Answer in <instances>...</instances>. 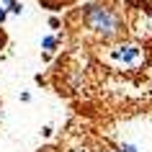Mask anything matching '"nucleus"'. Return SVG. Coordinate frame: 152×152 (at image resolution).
I'll return each mask as SVG.
<instances>
[{
  "instance_id": "3",
  "label": "nucleus",
  "mask_w": 152,
  "mask_h": 152,
  "mask_svg": "<svg viewBox=\"0 0 152 152\" xmlns=\"http://www.w3.org/2000/svg\"><path fill=\"white\" fill-rule=\"evenodd\" d=\"M3 5H5L8 13H13V16H21V13H23V5H21L18 0H3Z\"/></svg>"
},
{
  "instance_id": "8",
  "label": "nucleus",
  "mask_w": 152,
  "mask_h": 152,
  "mask_svg": "<svg viewBox=\"0 0 152 152\" xmlns=\"http://www.w3.org/2000/svg\"><path fill=\"white\" fill-rule=\"evenodd\" d=\"M132 3H139V5H150L152 0H132Z\"/></svg>"
},
{
  "instance_id": "6",
  "label": "nucleus",
  "mask_w": 152,
  "mask_h": 152,
  "mask_svg": "<svg viewBox=\"0 0 152 152\" xmlns=\"http://www.w3.org/2000/svg\"><path fill=\"white\" fill-rule=\"evenodd\" d=\"M49 26H52V28H59V18L52 16V18H49Z\"/></svg>"
},
{
  "instance_id": "5",
  "label": "nucleus",
  "mask_w": 152,
  "mask_h": 152,
  "mask_svg": "<svg viewBox=\"0 0 152 152\" xmlns=\"http://www.w3.org/2000/svg\"><path fill=\"white\" fill-rule=\"evenodd\" d=\"M5 18H8V8L0 5V23H5Z\"/></svg>"
},
{
  "instance_id": "1",
  "label": "nucleus",
  "mask_w": 152,
  "mask_h": 152,
  "mask_svg": "<svg viewBox=\"0 0 152 152\" xmlns=\"http://www.w3.org/2000/svg\"><path fill=\"white\" fill-rule=\"evenodd\" d=\"M80 21L101 41H113L126 31V21L121 16V10L111 3H88L80 13Z\"/></svg>"
},
{
  "instance_id": "10",
  "label": "nucleus",
  "mask_w": 152,
  "mask_h": 152,
  "mask_svg": "<svg viewBox=\"0 0 152 152\" xmlns=\"http://www.w3.org/2000/svg\"><path fill=\"white\" fill-rule=\"evenodd\" d=\"M0 119H3V113H0Z\"/></svg>"
},
{
  "instance_id": "9",
  "label": "nucleus",
  "mask_w": 152,
  "mask_h": 152,
  "mask_svg": "<svg viewBox=\"0 0 152 152\" xmlns=\"http://www.w3.org/2000/svg\"><path fill=\"white\" fill-rule=\"evenodd\" d=\"M103 152H121V150H119V147H106Z\"/></svg>"
},
{
  "instance_id": "7",
  "label": "nucleus",
  "mask_w": 152,
  "mask_h": 152,
  "mask_svg": "<svg viewBox=\"0 0 152 152\" xmlns=\"http://www.w3.org/2000/svg\"><path fill=\"white\" fill-rule=\"evenodd\" d=\"M52 132H54V129L49 126V124H47V126H44V129H41V134H44V137H52Z\"/></svg>"
},
{
  "instance_id": "2",
  "label": "nucleus",
  "mask_w": 152,
  "mask_h": 152,
  "mask_svg": "<svg viewBox=\"0 0 152 152\" xmlns=\"http://www.w3.org/2000/svg\"><path fill=\"white\" fill-rule=\"evenodd\" d=\"M57 44H59V36H44V39H41V49H44L47 54H52V52H54Z\"/></svg>"
},
{
  "instance_id": "4",
  "label": "nucleus",
  "mask_w": 152,
  "mask_h": 152,
  "mask_svg": "<svg viewBox=\"0 0 152 152\" xmlns=\"http://www.w3.org/2000/svg\"><path fill=\"white\" fill-rule=\"evenodd\" d=\"M119 150H121V152H139V150H137V147H134V144H129V142L119 144Z\"/></svg>"
}]
</instances>
